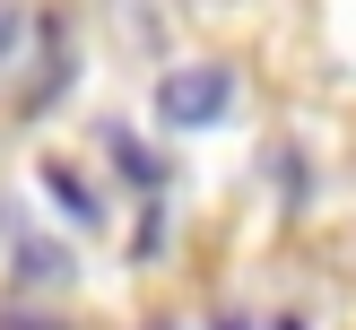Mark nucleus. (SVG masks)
I'll list each match as a JSON object with an SVG mask.
<instances>
[{
  "mask_svg": "<svg viewBox=\"0 0 356 330\" xmlns=\"http://www.w3.org/2000/svg\"><path fill=\"white\" fill-rule=\"evenodd\" d=\"M9 44H17V9L0 0V52H9Z\"/></svg>",
  "mask_w": 356,
  "mask_h": 330,
  "instance_id": "nucleus-4",
  "label": "nucleus"
},
{
  "mask_svg": "<svg viewBox=\"0 0 356 330\" xmlns=\"http://www.w3.org/2000/svg\"><path fill=\"white\" fill-rule=\"evenodd\" d=\"M70 270V252H52V243H26L17 252V278H61Z\"/></svg>",
  "mask_w": 356,
  "mask_h": 330,
  "instance_id": "nucleus-3",
  "label": "nucleus"
},
{
  "mask_svg": "<svg viewBox=\"0 0 356 330\" xmlns=\"http://www.w3.org/2000/svg\"><path fill=\"white\" fill-rule=\"evenodd\" d=\"M44 183L61 191V208H70V217H96V191H87V183H79L70 165H44Z\"/></svg>",
  "mask_w": 356,
  "mask_h": 330,
  "instance_id": "nucleus-2",
  "label": "nucleus"
},
{
  "mask_svg": "<svg viewBox=\"0 0 356 330\" xmlns=\"http://www.w3.org/2000/svg\"><path fill=\"white\" fill-rule=\"evenodd\" d=\"M226 104H235V69H226V61L174 69V79L156 87V122H165V131H200V122H218Z\"/></svg>",
  "mask_w": 356,
  "mask_h": 330,
  "instance_id": "nucleus-1",
  "label": "nucleus"
},
{
  "mask_svg": "<svg viewBox=\"0 0 356 330\" xmlns=\"http://www.w3.org/2000/svg\"><path fill=\"white\" fill-rule=\"evenodd\" d=\"M0 330H70V322H0Z\"/></svg>",
  "mask_w": 356,
  "mask_h": 330,
  "instance_id": "nucleus-5",
  "label": "nucleus"
}]
</instances>
